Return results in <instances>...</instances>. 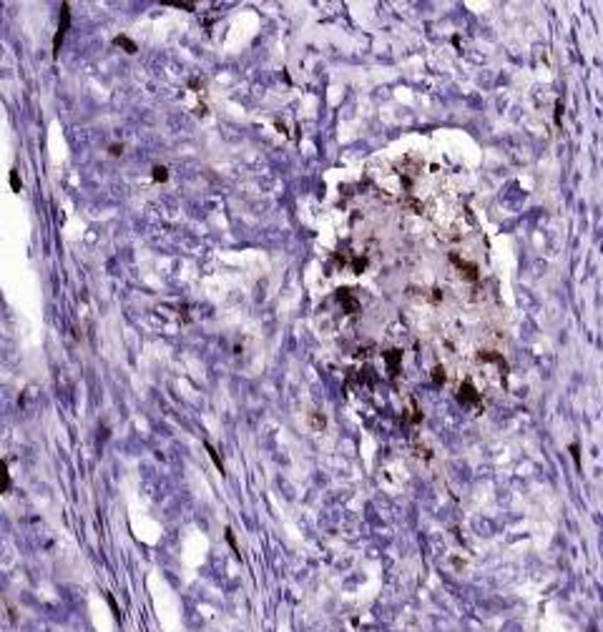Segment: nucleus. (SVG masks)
<instances>
[{"mask_svg":"<svg viewBox=\"0 0 603 632\" xmlns=\"http://www.w3.org/2000/svg\"><path fill=\"white\" fill-rule=\"evenodd\" d=\"M111 153H113V156H121V146H111Z\"/></svg>","mask_w":603,"mask_h":632,"instance_id":"7","label":"nucleus"},{"mask_svg":"<svg viewBox=\"0 0 603 632\" xmlns=\"http://www.w3.org/2000/svg\"><path fill=\"white\" fill-rule=\"evenodd\" d=\"M13 487V482H10V472H8V462L5 459H0V494H5L8 489Z\"/></svg>","mask_w":603,"mask_h":632,"instance_id":"2","label":"nucleus"},{"mask_svg":"<svg viewBox=\"0 0 603 632\" xmlns=\"http://www.w3.org/2000/svg\"><path fill=\"white\" fill-rule=\"evenodd\" d=\"M154 181H159V183H166V181H168V171H166L164 166H156V168H154Z\"/></svg>","mask_w":603,"mask_h":632,"instance_id":"4","label":"nucleus"},{"mask_svg":"<svg viewBox=\"0 0 603 632\" xmlns=\"http://www.w3.org/2000/svg\"><path fill=\"white\" fill-rule=\"evenodd\" d=\"M226 542L231 544V550H234V555L239 557V547H236V539H234V532H231V530H226Z\"/></svg>","mask_w":603,"mask_h":632,"instance_id":"5","label":"nucleus"},{"mask_svg":"<svg viewBox=\"0 0 603 632\" xmlns=\"http://www.w3.org/2000/svg\"><path fill=\"white\" fill-rule=\"evenodd\" d=\"M68 25H71V8H68V3H63L60 5V25H58V35H55V43H53L55 53L60 51V43H63V35L68 33Z\"/></svg>","mask_w":603,"mask_h":632,"instance_id":"1","label":"nucleus"},{"mask_svg":"<svg viewBox=\"0 0 603 632\" xmlns=\"http://www.w3.org/2000/svg\"><path fill=\"white\" fill-rule=\"evenodd\" d=\"M206 449H209V454H211V459L217 462V469H219V472H224V464H221V459H219V454H217V449H211V447H206Z\"/></svg>","mask_w":603,"mask_h":632,"instance_id":"6","label":"nucleus"},{"mask_svg":"<svg viewBox=\"0 0 603 632\" xmlns=\"http://www.w3.org/2000/svg\"><path fill=\"white\" fill-rule=\"evenodd\" d=\"M113 43H116V46H121L126 53H136V51H138V48H136V43H134V40H128L126 35H116V40H113Z\"/></svg>","mask_w":603,"mask_h":632,"instance_id":"3","label":"nucleus"}]
</instances>
